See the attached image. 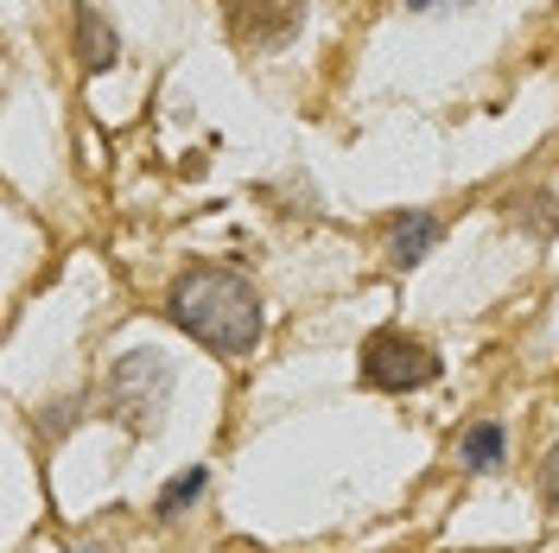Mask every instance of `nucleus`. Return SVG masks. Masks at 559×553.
<instances>
[{"instance_id": "f257e3e1", "label": "nucleus", "mask_w": 559, "mask_h": 553, "mask_svg": "<svg viewBox=\"0 0 559 553\" xmlns=\"http://www.w3.org/2000/svg\"><path fill=\"white\" fill-rule=\"evenodd\" d=\"M166 311L185 338H198L216 356H248L261 344V293L254 280L216 261H191L166 293Z\"/></svg>"}, {"instance_id": "f03ea898", "label": "nucleus", "mask_w": 559, "mask_h": 553, "mask_svg": "<svg viewBox=\"0 0 559 553\" xmlns=\"http://www.w3.org/2000/svg\"><path fill=\"white\" fill-rule=\"evenodd\" d=\"M173 381H178V369L166 350H128V356H115V369H108V414L121 420L134 439H146L166 420Z\"/></svg>"}, {"instance_id": "7ed1b4c3", "label": "nucleus", "mask_w": 559, "mask_h": 553, "mask_svg": "<svg viewBox=\"0 0 559 553\" xmlns=\"http://www.w3.org/2000/svg\"><path fill=\"white\" fill-rule=\"evenodd\" d=\"M445 376V363H439V350L414 338V331H369L362 338V381L369 388H382V395H414V388H432V381Z\"/></svg>"}, {"instance_id": "20e7f679", "label": "nucleus", "mask_w": 559, "mask_h": 553, "mask_svg": "<svg viewBox=\"0 0 559 553\" xmlns=\"http://www.w3.org/2000/svg\"><path fill=\"white\" fill-rule=\"evenodd\" d=\"M312 0H229V33L242 51H280L306 26Z\"/></svg>"}, {"instance_id": "39448f33", "label": "nucleus", "mask_w": 559, "mask_h": 553, "mask_svg": "<svg viewBox=\"0 0 559 553\" xmlns=\"http://www.w3.org/2000/svg\"><path fill=\"white\" fill-rule=\"evenodd\" d=\"M502 458H509V433H502V420H471V426L457 433V464H464L471 478L502 471Z\"/></svg>"}, {"instance_id": "423d86ee", "label": "nucleus", "mask_w": 559, "mask_h": 553, "mask_svg": "<svg viewBox=\"0 0 559 553\" xmlns=\"http://www.w3.org/2000/svg\"><path fill=\"white\" fill-rule=\"evenodd\" d=\"M439 243V216L432 210H407V216H394V230H388V261L394 268H419L426 255Z\"/></svg>"}, {"instance_id": "0eeeda50", "label": "nucleus", "mask_w": 559, "mask_h": 553, "mask_svg": "<svg viewBox=\"0 0 559 553\" xmlns=\"http://www.w3.org/2000/svg\"><path fill=\"white\" fill-rule=\"evenodd\" d=\"M76 58H83V70H115V58H121V38H115V26H108L90 0L76 7Z\"/></svg>"}, {"instance_id": "6e6552de", "label": "nucleus", "mask_w": 559, "mask_h": 553, "mask_svg": "<svg viewBox=\"0 0 559 553\" xmlns=\"http://www.w3.org/2000/svg\"><path fill=\"white\" fill-rule=\"evenodd\" d=\"M204 490H210V471H204V464L178 471L173 484H166L159 496H153V516H159V521H178L185 509H191V503H198V496H204Z\"/></svg>"}, {"instance_id": "1a4fd4ad", "label": "nucleus", "mask_w": 559, "mask_h": 553, "mask_svg": "<svg viewBox=\"0 0 559 553\" xmlns=\"http://www.w3.org/2000/svg\"><path fill=\"white\" fill-rule=\"evenodd\" d=\"M76 420H83V401H51V414H38V433L58 439V433H70Z\"/></svg>"}, {"instance_id": "9d476101", "label": "nucleus", "mask_w": 559, "mask_h": 553, "mask_svg": "<svg viewBox=\"0 0 559 553\" xmlns=\"http://www.w3.org/2000/svg\"><path fill=\"white\" fill-rule=\"evenodd\" d=\"M540 496H547V509H559V439L547 451V464H540Z\"/></svg>"}, {"instance_id": "9b49d317", "label": "nucleus", "mask_w": 559, "mask_h": 553, "mask_svg": "<svg viewBox=\"0 0 559 553\" xmlns=\"http://www.w3.org/2000/svg\"><path fill=\"white\" fill-rule=\"evenodd\" d=\"M407 7H414V13H426V7H432V0H407Z\"/></svg>"}]
</instances>
